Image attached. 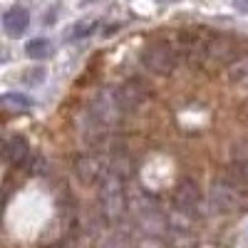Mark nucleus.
Segmentation results:
<instances>
[{"label": "nucleus", "instance_id": "f03ea898", "mask_svg": "<svg viewBox=\"0 0 248 248\" xmlns=\"http://www.w3.org/2000/svg\"><path fill=\"white\" fill-rule=\"evenodd\" d=\"M30 25V13L23 8V5H13L5 15H3V30L8 37H20V35H25Z\"/></svg>", "mask_w": 248, "mask_h": 248}, {"label": "nucleus", "instance_id": "7ed1b4c3", "mask_svg": "<svg viewBox=\"0 0 248 248\" xmlns=\"http://www.w3.org/2000/svg\"><path fill=\"white\" fill-rule=\"evenodd\" d=\"M3 107H5V117H20L30 112V99H25L23 94L8 92L3 97Z\"/></svg>", "mask_w": 248, "mask_h": 248}, {"label": "nucleus", "instance_id": "423d86ee", "mask_svg": "<svg viewBox=\"0 0 248 248\" xmlns=\"http://www.w3.org/2000/svg\"><path fill=\"white\" fill-rule=\"evenodd\" d=\"M233 8H236L241 15H248V0H233Z\"/></svg>", "mask_w": 248, "mask_h": 248}, {"label": "nucleus", "instance_id": "39448f33", "mask_svg": "<svg viewBox=\"0 0 248 248\" xmlns=\"http://www.w3.org/2000/svg\"><path fill=\"white\" fill-rule=\"evenodd\" d=\"M94 28H97L94 20H85V23H77V25L72 28V37H87V35L94 32Z\"/></svg>", "mask_w": 248, "mask_h": 248}, {"label": "nucleus", "instance_id": "20e7f679", "mask_svg": "<svg viewBox=\"0 0 248 248\" xmlns=\"http://www.w3.org/2000/svg\"><path fill=\"white\" fill-rule=\"evenodd\" d=\"M50 52H52V45L45 37H35L25 45V55L32 57V60H45V57H50Z\"/></svg>", "mask_w": 248, "mask_h": 248}, {"label": "nucleus", "instance_id": "f257e3e1", "mask_svg": "<svg viewBox=\"0 0 248 248\" xmlns=\"http://www.w3.org/2000/svg\"><path fill=\"white\" fill-rule=\"evenodd\" d=\"M52 147L129 248H199L248 209V35L161 25L92 52Z\"/></svg>", "mask_w": 248, "mask_h": 248}]
</instances>
